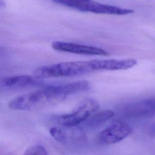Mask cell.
Masks as SVG:
<instances>
[{
    "instance_id": "obj_9",
    "label": "cell",
    "mask_w": 155,
    "mask_h": 155,
    "mask_svg": "<svg viewBox=\"0 0 155 155\" xmlns=\"http://www.w3.org/2000/svg\"><path fill=\"white\" fill-rule=\"evenodd\" d=\"M44 81L42 78L35 75H18L2 78L1 86L5 88H24L41 85Z\"/></svg>"
},
{
    "instance_id": "obj_7",
    "label": "cell",
    "mask_w": 155,
    "mask_h": 155,
    "mask_svg": "<svg viewBox=\"0 0 155 155\" xmlns=\"http://www.w3.org/2000/svg\"><path fill=\"white\" fill-rule=\"evenodd\" d=\"M125 115L136 118L155 116V97L126 104L123 107Z\"/></svg>"
},
{
    "instance_id": "obj_3",
    "label": "cell",
    "mask_w": 155,
    "mask_h": 155,
    "mask_svg": "<svg viewBox=\"0 0 155 155\" xmlns=\"http://www.w3.org/2000/svg\"><path fill=\"white\" fill-rule=\"evenodd\" d=\"M53 1L81 12L97 14L127 15L134 13L131 9L102 4L93 0H52Z\"/></svg>"
},
{
    "instance_id": "obj_10",
    "label": "cell",
    "mask_w": 155,
    "mask_h": 155,
    "mask_svg": "<svg viewBox=\"0 0 155 155\" xmlns=\"http://www.w3.org/2000/svg\"><path fill=\"white\" fill-rule=\"evenodd\" d=\"M96 71L125 70L134 67L137 61L134 59H94L93 60Z\"/></svg>"
},
{
    "instance_id": "obj_1",
    "label": "cell",
    "mask_w": 155,
    "mask_h": 155,
    "mask_svg": "<svg viewBox=\"0 0 155 155\" xmlns=\"http://www.w3.org/2000/svg\"><path fill=\"white\" fill-rule=\"evenodd\" d=\"M71 93V88L68 83L48 85L14 98L8 103V107L12 110L22 111L41 110L64 101Z\"/></svg>"
},
{
    "instance_id": "obj_12",
    "label": "cell",
    "mask_w": 155,
    "mask_h": 155,
    "mask_svg": "<svg viewBox=\"0 0 155 155\" xmlns=\"http://www.w3.org/2000/svg\"><path fill=\"white\" fill-rule=\"evenodd\" d=\"M24 154L27 155H33V154H41V155H47L48 152L44 147L39 145H33L28 148H27L24 153Z\"/></svg>"
},
{
    "instance_id": "obj_8",
    "label": "cell",
    "mask_w": 155,
    "mask_h": 155,
    "mask_svg": "<svg viewBox=\"0 0 155 155\" xmlns=\"http://www.w3.org/2000/svg\"><path fill=\"white\" fill-rule=\"evenodd\" d=\"M51 47L54 50L62 52L104 56L110 55L108 51L101 48L71 42L56 41L52 43Z\"/></svg>"
},
{
    "instance_id": "obj_6",
    "label": "cell",
    "mask_w": 155,
    "mask_h": 155,
    "mask_svg": "<svg viewBox=\"0 0 155 155\" xmlns=\"http://www.w3.org/2000/svg\"><path fill=\"white\" fill-rule=\"evenodd\" d=\"M131 132L132 129L127 124L116 121L100 133L99 141L104 144L116 143L125 139Z\"/></svg>"
},
{
    "instance_id": "obj_4",
    "label": "cell",
    "mask_w": 155,
    "mask_h": 155,
    "mask_svg": "<svg viewBox=\"0 0 155 155\" xmlns=\"http://www.w3.org/2000/svg\"><path fill=\"white\" fill-rule=\"evenodd\" d=\"M99 108L98 102L93 98H87L81 101L71 113L60 115L56 121L60 125H78L84 122Z\"/></svg>"
},
{
    "instance_id": "obj_11",
    "label": "cell",
    "mask_w": 155,
    "mask_h": 155,
    "mask_svg": "<svg viewBox=\"0 0 155 155\" xmlns=\"http://www.w3.org/2000/svg\"><path fill=\"white\" fill-rule=\"evenodd\" d=\"M114 115V112L111 110H104L97 112L90 116L84 121V125L85 127L93 128L105 123L106 121L113 117Z\"/></svg>"
},
{
    "instance_id": "obj_2",
    "label": "cell",
    "mask_w": 155,
    "mask_h": 155,
    "mask_svg": "<svg viewBox=\"0 0 155 155\" xmlns=\"http://www.w3.org/2000/svg\"><path fill=\"white\" fill-rule=\"evenodd\" d=\"M95 71L93 61H68L38 67L33 75L42 79L45 78L71 77L86 74Z\"/></svg>"
},
{
    "instance_id": "obj_5",
    "label": "cell",
    "mask_w": 155,
    "mask_h": 155,
    "mask_svg": "<svg viewBox=\"0 0 155 155\" xmlns=\"http://www.w3.org/2000/svg\"><path fill=\"white\" fill-rule=\"evenodd\" d=\"M51 136L65 145H84L88 140L84 130L78 125H61L50 129Z\"/></svg>"
}]
</instances>
